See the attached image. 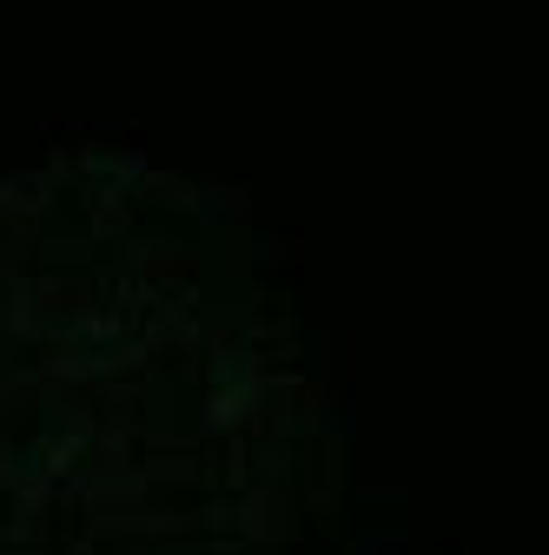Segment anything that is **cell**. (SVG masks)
I'll return each instance as SVG.
<instances>
[{
	"mask_svg": "<svg viewBox=\"0 0 549 555\" xmlns=\"http://www.w3.org/2000/svg\"><path fill=\"white\" fill-rule=\"evenodd\" d=\"M0 555H34V548H27V542H21L14 529H0Z\"/></svg>",
	"mask_w": 549,
	"mask_h": 555,
	"instance_id": "obj_3",
	"label": "cell"
},
{
	"mask_svg": "<svg viewBox=\"0 0 549 555\" xmlns=\"http://www.w3.org/2000/svg\"><path fill=\"white\" fill-rule=\"evenodd\" d=\"M305 555H404L397 542H371V535H352V522L337 529L331 542H318V548H305Z\"/></svg>",
	"mask_w": 549,
	"mask_h": 555,
	"instance_id": "obj_2",
	"label": "cell"
},
{
	"mask_svg": "<svg viewBox=\"0 0 549 555\" xmlns=\"http://www.w3.org/2000/svg\"><path fill=\"white\" fill-rule=\"evenodd\" d=\"M352 424L252 205L126 146L0 179V529L34 555H305Z\"/></svg>",
	"mask_w": 549,
	"mask_h": 555,
	"instance_id": "obj_1",
	"label": "cell"
}]
</instances>
